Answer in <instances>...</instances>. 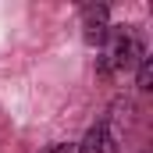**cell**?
Segmentation results:
<instances>
[{
    "mask_svg": "<svg viewBox=\"0 0 153 153\" xmlns=\"http://www.w3.org/2000/svg\"><path fill=\"white\" fill-rule=\"evenodd\" d=\"M139 57H143V46H139V36L132 32V25H111L103 43H100L96 71L103 78H114L121 71H128Z\"/></svg>",
    "mask_w": 153,
    "mask_h": 153,
    "instance_id": "obj_1",
    "label": "cell"
},
{
    "mask_svg": "<svg viewBox=\"0 0 153 153\" xmlns=\"http://www.w3.org/2000/svg\"><path fill=\"white\" fill-rule=\"evenodd\" d=\"M75 153H117V128L111 121H100L85 132V139L75 146Z\"/></svg>",
    "mask_w": 153,
    "mask_h": 153,
    "instance_id": "obj_2",
    "label": "cell"
},
{
    "mask_svg": "<svg viewBox=\"0 0 153 153\" xmlns=\"http://www.w3.org/2000/svg\"><path fill=\"white\" fill-rule=\"evenodd\" d=\"M107 29H111V11L103 4L82 7V36H85V43H103Z\"/></svg>",
    "mask_w": 153,
    "mask_h": 153,
    "instance_id": "obj_3",
    "label": "cell"
},
{
    "mask_svg": "<svg viewBox=\"0 0 153 153\" xmlns=\"http://www.w3.org/2000/svg\"><path fill=\"white\" fill-rule=\"evenodd\" d=\"M139 89H150V57H143L139 64Z\"/></svg>",
    "mask_w": 153,
    "mask_h": 153,
    "instance_id": "obj_4",
    "label": "cell"
},
{
    "mask_svg": "<svg viewBox=\"0 0 153 153\" xmlns=\"http://www.w3.org/2000/svg\"><path fill=\"white\" fill-rule=\"evenodd\" d=\"M43 153H75V146H68V143H53V146H46Z\"/></svg>",
    "mask_w": 153,
    "mask_h": 153,
    "instance_id": "obj_5",
    "label": "cell"
}]
</instances>
